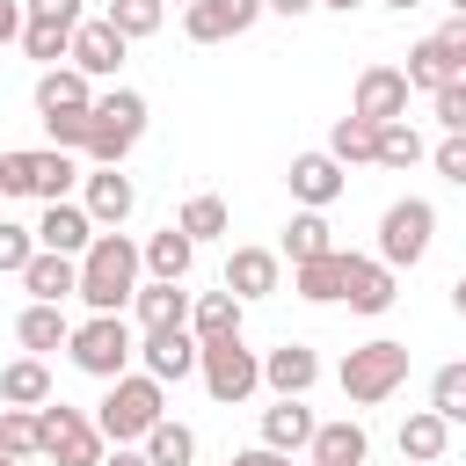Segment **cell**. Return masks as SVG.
Here are the masks:
<instances>
[{"label": "cell", "mask_w": 466, "mask_h": 466, "mask_svg": "<svg viewBox=\"0 0 466 466\" xmlns=\"http://www.w3.org/2000/svg\"><path fill=\"white\" fill-rule=\"evenodd\" d=\"M0 459H36V408H0Z\"/></svg>", "instance_id": "ab89813d"}, {"label": "cell", "mask_w": 466, "mask_h": 466, "mask_svg": "<svg viewBox=\"0 0 466 466\" xmlns=\"http://www.w3.org/2000/svg\"><path fill=\"white\" fill-rule=\"evenodd\" d=\"M22 284H29V306H66V299H73V255L36 248V255L22 262Z\"/></svg>", "instance_id": "44dd1931"}, {"label": "cell", "mask_w": 466, "mask_h": 466, "mask_svg": "<svg viewBox=\"0 0 466 466\" xmlns=\"http://www.w3.org/2000/svg\"><path fill=\"white\" fill-rule=\"evenodd\" d=\"M430 109H437V124H444L451 138H466V80H444V87L430 95Z\"/></svg>", "instance_id": "b9f144b4"}, {"label": "cell", "mask_w": 466, "mask_h": 466, "mask_svg": "<svg viewBox=\"0 0 466 466\" xmlns=\"http://www.w3.org/2000/svg\"><path fill=\"white\" fill-rule=\"evenodd\" d=\"M138 364H146L153 386H175V379L197 371V335L189 328H146L138 335Z\"/></svg>", "instance_id": "4fadbf2b"}, {"label": "cell", "mask_w": 466, "mask_h": 466, "mask_svg": "<svg viewBox=\"0 0 466 466\" xmlns=\"http://www.w3.org/2000/svg\"><path fill=\"white\" fill-rule=\"evenodd\" d=\"M160 7H167V0H160ZM175 7H197V0H175Z\"/></svg>", "instance_id": "11a10c76"}, {"label": "cell", "mask_w": 466, "mask_h": 466, "mask_svg": "<svg viewBox=\"0 0 466 466\" xmlns=\"http://www.w3.org/2000/svg\"><path fill=\"white\" fill-rule=\"evenodd\" d=\"M262 15H291L299 22V15H313V0H262Z\"/></svg>", "instance_id": "f907efd6"}, {"label": "cell", "mask_w": 466, "mask_h": 466, "mask_svg": "<svg viewBox=\"0 0 466 466\" xmlns=\"http://www.w3.org/2000/svg\"><path fill=\"white\" fill-rule=\"evenodd\" d=\"M73 182H80V160H73V153H51V146L15 153V189H22V197H36V204H66Z\"/></svg>", "instance_id": "9c48e42d"}, {"label": "cell", "mask_w": 466, "mask_h": 466, "mask_svg": "<svg viewBox=\"0 0 466 466\" xmlns=\"http://www.w3.org/2000/svg\"><path fill=\"white\" fill-rule=\"evenodd\" d=\"M131 313H138V335H146V328H182V320H189V291L153 277V284L131 291Z\"/></svg>", "instance_id": "cb8c5ba5"}, {"label": "cell", "mask_w": 466, "mask_h": 466, "mask_svg": "<svg viewBox=\"0 0 466 466\" xmlns=\"http://www.w3.org/2000/svg\"><path fill=\"white\" fill-rule=\"evenodd\" d=\"M95 95H87V80L73 73V66H44L36 73V116H58V109H87Z\"/></svg>", "instance_id": "4dcf8cb0"}, {"label": "cell", "mask_w": 466, "mask_h": 466, "mask_svg": "<svg viewBox=\"0 0 466 466\" xmlns=\"http://www.w3.org/2000/svg\"><path fill=\"white\" fill-rule=\"evenodd\" d=\"M102 437H95V422L80 415V408H66V400H44L36 408V459H58V466H102Z\"/></svg>", "instance_id": "ba28073f"}, {"label": "cell", "mask_w": 466, "mask_h": 466, "mask_svg": "<svg viewBox=\"0 0 466 466\" xmlns=\"http://www.w3.org/2000/svg\"><path fill=\"white\" fill-rule=\"evenodd\" d=\"M131 291H138V240L95 233L73 255V299H87V313H124Z\"/></svg>", "instance_id": "6da1fadb"}, {"label": "cell", "mask_w": 466, "mask_h": 466, "mask_svg": "<svg viewBox=\"0 0 466 466\" xmlns=\"http://www.w3.org/2000/svg\"><path fill=\"white\" fill-rule=\"evenodd\" d=\"M0 197H22L15 189V153H0Z\"/></svg>", "instance_id": "816d5d0a"}, {"label": "cell", "mask_w": 466, "mask_h": 466, "mask_svg": "<svg viewBox=\"0 0 466 466\" xmlns=\"http://www.w3.org/2000/svg\"><path fill=\"white\" fill-rule=\"evenodd\" d=\"M66 357H73V371H87V379H124L131 371V357H138V328L124 320V313H87L73 335H66Z\"/></svg>", "instance_id": "277c9868"}, {"label": "cell", "mask_w": 466, "mask_h": 466, "mask_svg": "<svg viewBox=\"0 0 466 466\" xmlns=\"http://www.w3.org/2000/svg\"><path fill=\"white\" fill-rule=\"evenodd\" d=\"M66 335H73L66 306H22V320H15V342H22L29 357H51V350H66Z\"/></svg>", "instance_id": "4316f807"}, {"label": "cell", "mask_w": 466, "mask_h": 466, "mask_svg": "<svg viewBox=\"0 0 466 466\" xmlns=\"http://www.w3.org/2000/svg\"><path fill=\"white\" fill-rule=\"evenodd\" d=\"M197 371H204V393H211L218 408H240V400L262 386V357H255L240 335H226V342H197Z\"/></svg>", "instance_id": "52a82bcc"}, {"label": "cell", "mask_w": 466, "mask_h": 466, "mask_svg": "<svg viewBox=\"0 0 466 466\" xmlns=\"http://www.w3.org/2000/svg\"><path fill=\"white\" fill-rule=\"evenodd\" d=\"M80 211H87V226H95V233H116V226L138 211L131 175H124V167H95V175L80 182Z\"/></svg>", "instance_id": "30bf717a"}, {"label": "cell", "mask_w": 466, "mask_h": 466, "mask_svg": "<svg viewBox=\"0 0 466 466\" xmlns=\"http://www.w3.org/2000/svg\"><path fill=\"white\" fill-rule=\"evenodd\" d=\"M240 313H248V306H240L233 291H197L182 328H189L197 342H226V335H240Z\"/></svg>", "instance_id": "7402d4cb"}, {"label": "cell", "mask_w": 466, "mask_h": 466, "mask_svg": "<svg viewBox=\"0 0 466 466\" xmlns=\"http://www.w3.org/2000/svg\"><path fill=\"white\" fill-rule=\"evenodd\" d=\"M36 255V233L29 226H15V218H0V277H22V262Z\"/></svg>", "instance_id": "60d3db41"}, {"label": "cell", "mask_w": 466, "mask_h": 466, "mask_svg": "<svg viewBox=\"0 0 466 466\" xmlns=\"http://www.w3.org/2000/svg\"><path fill=\"white\" fill-rule=\"evenodd\" d=\"M313 379H320V357H313L306 342H277V350H262V386H269L277 400H306Z\"/></svg>", "instance_id": "2e32d148"}, {"label": "cell", "mask_w": 466, "mask_h": 466, "mask_svg": "<svg viewBox=\"0 0 466 466\" xmlns=\"http://www.w3.org/2000/svg\"><path fill=\"white\" fill-rule=\"evenodd\" d=\"M430 415H437V422H466V364H437V379H430Z\"/></svg>", "instance_id": "8d00e7d4"}, {"label": "cell", "mask_w": 466, "mask_h": 466, "mask_svg": "<svg viewBox=\"0 0 466 466\" xmlns=\"http://www.w3.org/2000/svg\"><path fill=\"white\" fill-rule=\"evenodd\" d=\"M138 138H146V95L138 87H109V95L87 102V146L80 153L95 167H124Z\"/></svg>", "instance_id": "3957f363"}, {"label": "cell", "mask_w": 466, "mask_h": 466, "mask_svg": "<svg viewBox=\"0 0 466 466\" xmlns=\"http://www.w3.org/2000/svg\"><path fill=\"white\" fill-rule=\"evenodd\" d=\"M22 15L29 22H66V29H80L87 15H80V0H22Z\"/></svg>", "instance_id": "ee69618b"}, {"label": "cell", "mask_w": 466, "mask_h": 466, "mask_svg": "<svg viewBox=\"0 0 466 466\" xmlns=\"http://www.w3.org/2000/svg\"><path fill=\"white\" fill-rule=\"evenodd\" d=\"M124 51H131V44H124L109 22H80L73 44H66V66H73L80 80H109V73L124 66Z\"/></svg>", "instance_id": "5bb4252c"}, {"label": "cell", "mask_w": 466, "mask_h": 466, "mask_svg": "<svg viewBox=\"0 0 466 466\" xmlns=\"http://www.w3.org/2000/svg\"><path fill=\"white\" fill-rule=\"evenodd\" d=\"M44 131H51V153H80L87 146V109H58V116H44Z\"/></svg>", "instance_id": "7bdbcfd3"}, {"label": "cell", "mask_w": 466, "mask_h": 466, "mask_svg": "<svg viewBox=\"0 0 466 466\" xmlns=\"http://www.w3.org/2000/svg\"><path fill=\"white\" fill-rule=\"evenodd\" d=\"M313 7H335V15H350V7H364V0H313Z\"/></svg>", "instance_id": "f5cc1de1"}, {"label": "cell", "mask_w": 466, "mask_h": 466, "mask_svg": "<svg viewBox=\"0 0 466 466\" xmlns=\"http://www.w3.org/2000/svg\"><path fill=\"white\" fill-rule=\"evenodd\" d=\"M400 379H408V342H393V335L357 342V350L342 357V393H350V408H379V400H393Z\"/></svg>", "instance_id": "8992f818"}, {"label": "cell", "mask_w": 466, "mask_h": 466, "mask_svg": "<svg viewBox=\"0 0 466 466\" xmlns=\"http://www.w3.org/2000/svg\"><path fill=\"white\" fill-rule=\"evenodd\" d=\"M444 444H451V422H437L430 408H415V415L400 422V459H415V466H437V459H444Z\"/></svg>", "instance_id": "d6a6232c"}, {"label": "cell", "mask_w": 466, "mask_h": 466, "mask_svg": "<svg viewBox=\"0 0 466 466\" xmlns=\"http://www.w3.org/2000/svg\"><path fill=\"white\" fill-rule=\"evenodd\" d=\"M306 451H313L306 466H364V459H371V437H364L357 415H342V422H313Z\"/></svg>", "instance_id": "e0dca14e"}, {"label": "cell", "mask_w": 466, "mask_h": 466, "mask_svg": "<svg viewBox=\"0 0 466 466\" xmlns=\"http://www.w3.org/2000/svg\"><path fill=\"white\" fill-rule=\"evenodd\" d=\"M400 80H408V95H415V87H422V95H437L444 80H466V66H459L437 36H422V44L408 51V73H400Z\"/></svg>", "instance_id": "484cf974"}, {"label": "cell", "mask_w": 466, "mask_h": 466, "mask_svg": "<svg viewBox=\"0 0 466 466\" xmlns=\"http://www.w3.org/2000/svg\"><path fill=\"white\" fill-rule=\"evenodd\" d=\"M22 36V0H0V44Z\"/></svg>", "instance_id": "c3c4849f"}, {"label": "cell", "mask_w": 466, "mask_h": 466, "mask_svg": "<svg viewBox=\"0 0 466 466\" xmlns=\"http://www.w3.org/2000/svg\"><path fill=\"white\" fill-rule=\"evenodd\" d=\"M284 182H291V197H299V204H306V211H328V204H335V197H342V167H335V160H328V153H299V160H291V175H284Z\"/></svg>", "instance_id": "d6986e66"}, {"label": "cell", "mask_w": 466, "mask_h": 466, "mask_svg": "<svg viewBox=\"0 0 466 466\" xmlns=\"http://www.w3.org/2000/svg\"><path fill=\"white\" fill-rule=\"evenodd\" d=\"M167 415V386H153L146 371H124V379H109V393L95 400V437L102 444H138L153 422Z\"/></svg>", "instance_id": "7a4b0ae2"}, {"label": "cell", "mask_w": 466, "mask_h": 466, "mask_svg": "<svg viewBox=\"0 0 466 466\" xmlns=\"http://www.w3.org/2000/svg\"><path fill=\"white\" fill-rule=\"evenodd\" d=\"M430 240H437V204H430V197H393V204L379 211V255H371V262H386V269L400 277V269H415V262L430 255Z\"/></svg>", "instance_id": "5b68a950"}, {"label": "cell", "mask_w": 466, "mask_h": 466, "mask_svg": "<svg viewBox=\"0 0 466 466\" xmlns=\"http://www.w3.org/2000/svg\"><path fill=\"white\" fill-rule=\"evenodd\" d=\"M430 160H437V175H444V182H466V138H451V131H444V146H437Z\"/></svg>", "instance_id": "f6af8a7d"}, {"label": "cell", "mask_w": 466, "mask_h": 466, "mask_svg": "<svg viewBox=\"0 0 466 466\" xmlns=\"http://www.w3.org/2000/svg\"><path fill=\"white\" fill-rule=\"evenodd\" d=\"M393 299H400V284H393L386 262H371V255H342V306H350V313H386Z\"/></svg>", "instance_id": "9a60e30c"}, {"label": "cell", "mask_w": 466, "mask_h": 466, "mask_svg": "<svg viewBox=\"0 0 466 466\" xmlns=\"http://www.w3.org/2000/svg\"><path fill=\"white\" fill-rule=\"evenodd\" d=\"M226 466H291V459H284V451H262V444H248V451H233Z\"/></svg>", "instance_id": "7dc6e473"}, {"label": "cell", "mask_w": 466, "mask_h": 466, "mask_svg": "<svg viewBox=\"0 0 466 466\" xmlns=\"http://www.w3.org/2000/svg\"><path fill=\"white\" fill-rule=\"evenodd\" d=\"M437 44H444V51L466 66V15H459V22H444V29H437Z\"/></svg>", "instance_id": "bcb514c9"}, {"label": "cell", "mask_w": 466, "mask_h": 466, "mask_svg": "<svg viewBox=\"0 0 466 466\" xmlns=\"http://www.w3.org/2000/svg\"><path fill=\"white\" fill-rule=\"evenodd\" d=\"M422 153H430V146H422V131H415L408 116H393V124L371 131V160H379V167H415Z\"/></svg>", "instance_id": "836d02e7"}, {"label": "cell", "mask_w": 466, "mask_h": 466, "mask_svg": "<svg viewBox=\"0 0 466 466\" xmlns=\"http://www.w3.org/2000/svg\"><path fill=\"white\" fill-rule=\"evenodd\" d=\"M335 248V233H328V218L320 211H291V226H284V248H277V262H313V255H328Z\"/></svg>", "instance_id": "1f68e13d"}, {"label": "cell", "mask_w": 466, "mask_h": 466, "mask_svg": "<svg viewBox=\"0 0 466 466\" xmlns=\"http://www.w3.org/2000/svg\"><path fill=\"white\" fill-rule=\"evenodd\" d=\"M226 226H233V218H226V197H189V204L175 211V233H182L189 248H197V240H218Z\"/></svg>", "instance_id": "d590c367"}, {"label": "cell", "mask_w": 466, "mask_h": 466, "mask_svg": "<svg viewBox=\"0 0 466 466\" xmlns=\"http://www.w3.org/2000/svg\"><path fill=\"white\" fill-rule=\"evenodd\" d=\"M342 255H350V248H328V255L299 262V269H291V291H299L306 306H342Z\"/></svg>", "instance_id": "603a6c76"}, {"label": "cell", "mask_w": 466, "mask_h": 466, "mask_svg": "<svg viewBox=\"0 0 466 466\" xmlns=\"http://www.w3.org/2000/svg\"><path fill=\"white\" fill-rule=\"evenodd\" d=\"M277 277H284L277 248H233V262H226V291H233L240 306L269 299V291H277Z\"/></svg>", "instance_id": "ac0fdd59"}, {"label": "cell", "mask_w": 466, "mask_h": 466, "mask_svg": "<svg viewBox=\"0 0 466 466\" xmlns=\"http://www.w3.org/2000/svg\"><path fill=\"white\" fill-rule=\"evenodd\" d=\"M36 233V248H51V255H80L87 240H95V226H87V211L66 197V204H44V218L29 226Z\"/></svg>", "instance_id": "ffe728a7"}, {"label": "cell", "mask_w": 466, "mask_h": 466, "mask_svg": "<svg viewBox=\"0 0 466 466\" xmlns=\"http://www.w3.org/2000/svg\"><path fill=\"white\" fill-rule=\"evenodd\" d=\"M0 400H7V408H44V400H51V364H44V357L0 364Z\"/></svg>", "instance_id": "83f0119b"}, {"label": "cell", "mask_w": 466, "mask_h": 466, "mask_svg": "<svg viewBox=\"0 0 466 466\" xmlns=\"http://www.w3.org/2000/svg\"><path fill=\"white\" fill-rule=\"evenodd\" d=\"M350 116H364L371 131L393 124V116H408V80H400V66H364V73H357V95H350Z\"/></svg>", "instance_id": "7c38bea8"}, {"label": "cell", "mask_w": 466, "mask_h": 466, "mask_svg": "<svg viewBox=\"0 0 466 466\" xmlns=\"http://www.w3.org/2000/svg\"><path fill=\"white\" fill-rule=\"evenodd\" d=\"M328 160H335V167L371 160V124H364V116H335V131H328Z\"/></svg>", "instance_id": "f35d334b"}, {"label": "cell", "mask_w": 466, "mask_h": 466, "mask_svg": "<svg viewBox=\"0 0 466 466\" xmlns=\"http://www.w3.org/2000/svg\"><path fill=\"white\" fill-rule=\"evenodd\" d=\"M0 466H22V459H0Z\"/></svg>", "instance_id": "9f6ffc18"}, {"label": "cell", "mask_w": 466, "mask_h": 466, "mask_svg": "<svg viewBox=\"0 0 466 466\" xmlns=\"http://www.w3.org/2000/svg\"><path fill=\"white\" fill-rule=\"evenodd\" d=\"M102 466H146V451H138V444H109V451H102Z\"/></svg>", "instance_id": "681fc988"}, {"label": "cell", "mask_w": 466, "mask_h": 466, "mask_svg": "<svg viewBox=\"0 0 466 466\" xmlns=\"http://www.w3.org/2000/svg\"><path fill=\"white\" fill-rule=\"evenodd\" d=\"M306 437H313V408L306 400H277V408H262V451H306Z\"/></svg>", "instance_id": "d4e9b609"}, {"label": "cell", "mask_w": 466, "mask_h": 466, "mask_svg": "<svg viewBox=\"0 0 466 466\" xmlns=\"http://www.w3.org/2000/svg\"><path fill=\"white\" fill-rule=\"evenodd\" d=\"M386 7H430V0H386Z\"/></svg>", "instance_id": "db71d44e"}, {"label": "cell", "mask_w": 466, "mask_h": 466, "mask_svg": "<svg viewBox=\"0 0 466 466\" xmlns=\"http://www.w3.org/2000/svg\"><path fill=\"white\" fill-rule=\"evenodd\" d=\"M102 22H109L124 44H138V36H160L167 7H160V0H109V7H102Z\"/></svg>", "instance_id": "e575fe53"}, {"label": "cell", "mask_w": 466, "mask_h": 466, "mask_svg": "<svg viewBox=\"0 0 466 466\" xmlns=\"http://www.w3.org/2000/svg\"><path fill=\"white\" fill-rule=\"evenodd\" d=\"M15 44H22L36 66H58L66 44H73V29H66V22H29V15H22V36H15Z\"/></svg>", "instance_id": "74e56055"}, {"label": "cell", "mask_w": 466, "mask_h": 466, "mask_svg": "<svg viewBox=\"0 0 466 466\" xmlns=\"http://www.w3.org/2000/svg\"><path fill=\"white\" fill-rule=\"evenodd\" d=\"M255 22H262V0H197V7H182L189 44H226V36H248Z\"/></svg>", "instance_id": "8fae6325"}, {"label": "cell", "mask_w": 466, "mask_h": 466, "mask_svg": "<svg viewBox=\"0 0 466 466\" xmlns=\"http://www.w3.org/2000/svg\"><path fill=\"white\" fill-rule=\"evenodd\" d=\"M189 262H197V248H189L175 226H160V233L138 248V269H153L160 284H182V277H189Z\"/></svg>", "instance_id": "f1b7e54d"}, {"label": "cell", "mask_w": 466, "mask_h": 466, "mask_svg": "<svg viewBox=\"0 0 466 466\" xmlns=\"http://www.w3.org/2000/svg\"><path fill=\"white\" fill-rule=\"evenodd\" d=\"M138 451H146V466H189V459H197V430L175 422V415H160V422L138 437Z\"/></svg>", "instance_id": "f546056e"}]
</instances>
